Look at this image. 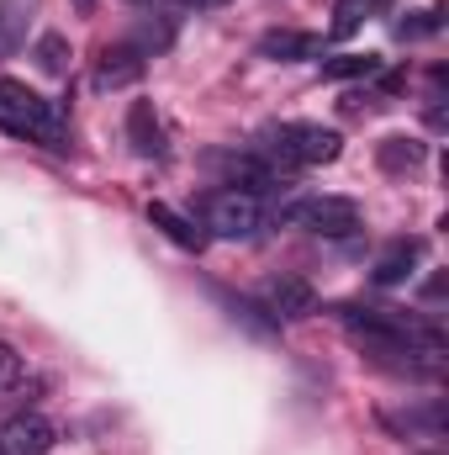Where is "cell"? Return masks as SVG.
Segmentation results:
<instances>
[{"label":"cell","instance_id":"obj_1","mask_svg":"<svg viewBox=\"0 0 449 455\" xmlns=\"http://www.w3.org/2000/svg\"><path fill=\"white\" fill-rule=\"evenodd\" d=\"M0 127L11 138H32V143L64 148V116H59V107H48L21 80H0Z\"/></svg>","mask_w":449,"mask_h":455},{"label":"cell","instance_id":"obj_2","mask_svg":"<svg viewBox=\"0 0 449 455\" xmlns=\"http://www.w3.org/2000/svg\"><path fill=\"white\" fill-rule=\"evenodd\" d=\"M343 138L323 122H280L264 132V154L280 164H334Z\"/></svg>","mask_w":449,"mask_h":455},{"label":"cell","instance_id":"obj_3","mask_svg":"<svg viewBox=\"0 0 449 455\" xmlns=\"http://www.w3.org/2000/svg\"><path fill=\"white\" fill-rule=\"evenodd\" d=\"M201 218H207V233H217V238H254L264 228V207H259L254 191L227 186V191H212L207 196Z\"/></svg>","mask_w":449,"mask_h":455},{"label":"cell","instance_id":"obj_4","mask_svg":"<svg viewBox=\"0 0 449 455\" xmlns=\"http://www.w3.org/2000/svg\"><path fill=\"white\" fill-rule=\"evenodd\" d=\"M280 218L312 228V233H323V238H349V233L359 228V207H354L349 196H312V202H296V207L280 212Z\"/></svg>","mask_w":449,"mask_h":455},{"label":"cell","instance_id":"obj_5","mask_svg":"<svg viewBox=\"0 0 449 455\" xmlns=\"http://www.w3.org/2000/svg\"><path fill=\"white\" fill-rule=\"evenodd\" d=\"M53 451V424L43 413H11L0 424V455H48Z\"/></svg>","mask_w":449,"mask_h":455},{"label":"cell","instance_id":"obj_6","mask_svg":"<svg viewBox=\"0 0 449 455\" xmlns=\"http://www.w3.org/2000/svg\"><path fill=\"white\" fill-rule=\"evenodd\" d=\"M143 48L138 43H116V48H106L101 53V69H96V85L101 91H127V85H138L143 80Z\"/></svg>","mask_w":449,"mask_h":455},{"label":"cell","instance_id":"obj_7","mask_svg":"<svg viewBox=\"0 0 449 455\" xmlns=\"http://www.w3.org/2000/svg\"><path fill=\"white\" fill-rule=\"evenodd\" d=\"M318 48H323V37H318V32H296V27H275V32H264V37H259V53H264V59H275V64L318 59Z\"/></svg>","mask_w":449,"mask_h":455},{"label":"cell","instance_id":"obj_8","mask_svg":"<svg viewBox=\"0 0 449 455\" xmlns=\"http://www.w3.org/2000/svg\"><path fill=\"white\" fill-rule=\"evenodd\" d=\"M264 313H275V318H307V313H318V297H312V286L307 281H270L264 286Z\"/></svg>","mask_w":449,"mask_h":455},{"label":"cell","instance_id":"obj_9","mask_svg":"<svg viewBox=\"0 0 449 455\" xmlns=\"http://www.w3.org/2000/svg\"><path fill=\"white\" fill-rule=\"evenodd\" d=\"M418 254H423L418 238H397V243H386L381 259H375V270H370V281H375V286H397V281H407L413 265H418Z\"/></svg>","mask_w":449,"mask_h":455},{"label":"cell","instance_id":"obj_10","mask_svg":"<svg viewBox=\"0 0 449 455\" xmlns=\"http://www.w3.org/2000/svg\"><path fill=\"white\" fill-rule=\"evenodd\" d=\"M127 143L143 154V159H159L164 154V127H159V116L148 101H132L127 107Z\"/></svg>","mask_w":449,"mask_h":455},{"label":"cell","instance_id":"obj_11","mask_svg":"<svg viewBox=\"0 0 449 455\" xmlns=\"http://www.w3.org/2000/svg\"><path fill=\"white\" fill-rule=\"evenodd\" d=\"M148 223L159 228L164 238H175L180 249H191V254H201L207 249V228H196L191 218H180L175 207H164V202H148Z\"/></svg>","mask_w":449,"mask_h":455},{"label":"cell","instance_id":"obj_12","mask_svg":"<svg viewBox=\"0 0 449 455\" xmlns=\"http://www.w3.org/2000/svg\"><path fill=\"white\" fill-rule=\"evenodd\" d=\"M375 159H381L386 175H407V170L423 164V143H413V138H386V143L375 148Z\"/></svg>","mask_w":449,"mask_h":455},{"label":"cell","instance_id":"obj_13","mask_svg":"<svg viewBox=\"0 0 449 455\" xmlns=\"http://www.w3.org/2000/svg\"><path fill=\"white\" fill-rule=\"evenodd\" d=\"M323 75L328 80H370V75H381V59L375 53H338L323 64Z\"/></svg>","mask_w":449,"mask_h":455},{"label":"cell","instance_id":"obj_14","mask_svg":"<svg viewBox=\"0 0 449 455\" xmlns=\"http://www.w3.org/2000/svg\"><path fill=\"white\" fill-rule=\"evenodd\" d=\"M37 64H43L48 75H64V69H69V37L43 32V37H37Z\"/></svg>","mask_w":449,"mask_h":455},{"label":"cell","instance_id":"obj_15","mask_svg":"<svg viewBox=\"0 0 449 455\" xmlns=\"http://www.w3.org/2000/svg\"><path fill=\"white\" fill-rule=\"evenodd\" d=\"M429 32H439V11H413L407 21H397V37H402V43H418V37H429Z\"/></svg>","mask_w":449,"mask_h":455},{"label":"cell","instance_id":"obj_16","mask_svg":"<svg viewBox=\"0 0 449 455\" xmlns=\"http://www.w3.org/2000/svg\"><path fill=\"white\" fill-rule=\"evenodd\" d=\"M334 16H338V21H334V37H349V32H359V21L370 16V5H365V0H338Z\"/></svg>","mask_w":449,"mask_h":455},{"label":"cell","instance_id":"obj_17","mask_svg":"<svg viewBox=\"0 0 449 455\" xmlns=\"http://www.w3.org/2000/svg\"><path fill=\"white\" fill-rule=\"evenodd\" d=\"M16 381H21V355L0 339V387H16Z\"/></svg>","mask_w":449,"mask_h":455},{"label":"cell","instance_id":"obj_18","mask_svg":"<svg viewBox=\"0 0 449 455\" xmlns=\"http://www.w3.org/2000/svg\"><path fill=\"white\" fill-rule=\"evenodd\" d=\"M185 5H201V11H212V5H227V0H185Z\"/></svg>","mask_w":449,"mask_h":455},{"label":"cell","instance_id":"obj_19","mask_svg":"<svg viewBox=\"0 0 449 455\" xmlns=\"http://www.w3.org/2000/svg\"><path fill=\"white\" fill-rule=\"evenodd\" d=\"M75 5H80V11H91V5H96V0H75Z\"/></svg>","mask_w":449,"mask_h":455},{"label":"cell","instance_id":"obj_20","mask_svg":"<svg viewBox=\"0 0 449 455\" xmlns=\"http://www.w3.org/2000/svg\"><path fill=\"white\" fill-rule=\"evenodd\" d=\"M365 5H370V11H375V5H386V0H365Z\"/></svg>","mask_w":449,"mask_h":455},{"label":"cell","instance_id":"obj_21","mask_svg":"<svg viewBox=\"0 0 449 455\" xmlns=\"http://www.w3.org/2000/svg\"><path fill=\"white\" fill-rule=\"evenodd\" d=\"M138 5H143V0H138Z\"/></svg>","mask_w":449,"mask_h":455}]
</instances>
